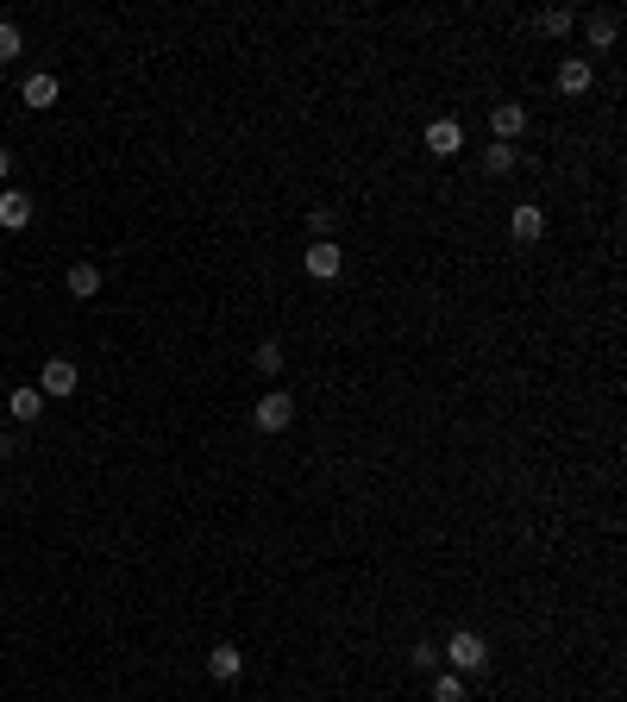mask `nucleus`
Listing matches in <instances>:
<instances>
[{"label":"nucleus","instance_id":"1","mask_svg":"<svg viewBox=\"0 0 627 702\" xmlns=\"http://www.w3.org/2000/svg\"><path fill=\"white\" fill-rule=\"evenodd\" d=\"M439 659H446L458 677H471V671H490V640L477 634V627H458V634L439 646Z\"/></svg>","mask_w":627,"mask_h":702},{"label":"nucleus","instance_id":"2","mask_svg":"<svg viewBox=\"0 0 627 702\" xmlns=\"http://www.w3.org/2000/svg\"><path fill=\"white\" fill-rule=\"evenodd\" d=\"M76 383H82V370L76 364H69V358H44V370H38V395H44V402H57V395H76Z\"/></svg>","mask_w":627,"mask_h":702},{"label":"nucleus","instance_id":"3","mask_svg":"<svg viewBox=\"0 0 627 702\" xmlns=\"http://www.w3.org/2000/svg\"><path fill=\"white\" fill-rule=\"evenodd\" d=\"M251 420H258V433H289V420H295L289 389H270V395H258V408H251Z\"/></svg>","mask_w":627,"mask_h":702},{"label":"nucleus","instance_id":"4","mask_svg":"<svg viewBox=\"0 0 627 702\" xmlns=\"http://www.w3.org/2000/svg\"><path fill=\"white\" fill-rule=\"evenodd\" d=\"M301 264H308V276H314V283H333V276L345 270V251H339L333 239H314V245H308V257H301Z\"/></svg>","mask_w":627,"mask_h":702},{"label":"nucleus","instance_id":"5","mask_svg":"<svg viewBox=\"0 0 627 702\" xmlns=\"http://www.w3.org/2000/svg\"><path fill=\"white\" fill-rule=\"evenodd\" d=\"M540 232H546V207L540 201H521L515 214H508V239H515V245H533Z\"/></svg>","mask_w":627,"mask_h":702},{"label":"nucleus","instance_id":"6","mask_svg":"<svg viewBox=\"0 0 627 702\" xmlns=\"http://www.w3.org/2000/svg\"><path fill=\"white\" fill-rule=\"evenodd\" d=\"M32 214H38V201L26 189H0V226H7V232H26Z\"/></svg>","mask_w":627,"mask_h":702},{"label":"nucleus","instance_id":"7","mask_svg":"<svg viewBox=\"0 0 627 702\" xmlns=\"http://www.w3.org/2000/svg\"><path fill=\"white\" fill-rule=\"evenodd\" d=\"M527 126V107L521 101H496L490 107V132H496V145H515V132Z\"/></svg>","mask_w":627,"mask_h":702},{"label":"nucleus","instance_id":"8","mask_svg":"<svg viewBox=\"0 0 627 702\" xmlns=\"http://www.w3.org/2000/svg\"><path fill=\"white\" fill-rule=\"evenodd\" d=\"M239 671H245V652L232 646V640H220L214 652H207V677H214V684H232Z\"/></svg>","mask_w":627,"mask_h":702},{"label":"nucleus","instance_id":"9","mask_svg":"<svg viewBox=\"0 0 627 702\" xmlns=\"http://www.w3.org/2000/svg\"><path fill=\"white\" fill-rule=\"evenodd\" d=\"M19 95H26V107H32V113L57 107V76H51V69H32V76H26V88H19Z\"/></svg>","mask_w":627,"mask_h":702},{"label":"nucleus","instance_id":"10","mask_svg":"<svg viewBox=\"0 0 627 702\" xmlns=\"http://www.w3.org/2000/svg\"><path fill=\"white\" fill-rule=\"evenodd\" d=\"M458 145H464V126L458 120H433L427 126V151L433 157H458Z\"/></svg>","mask_w":627,"mask_h":702},{"label":"nucleus","instance_id":"11","mask_svg":"<svg viewBox=\"0 0 627 702\" xmlns=\"http://www.w3.org/2000/svg\"><path fill=\"white\" fill-rule=\"evenodd\" d=\"M7 414L19 420V427H32V420L44 414V395H38L32 383H26V389H13V395H7Z\"/></svg>","mask_w":627,"mask_h":702},{"label":"nucleus","instance_id":"12","mask_svg":"<svg viewBox=\"0 0 627 702\" xmlns=\"http://www.w3.org/2000/svg\"><path fill=\"white\" fill-rule=\"evenodd\" d=\"M559 95H590V63L584 57H565L559 63Z\"/></svg>","mask_w":627,"mask_h":702},{"label":"nucleus","instance_id":"13","mask_svg":"<svg viewBox=\"0 0 627 702\" xmlns=\"http://www.w3.org/2000/svg\"><path fill=\"white\" fill-rule=\"evenodd\" d=\"M615 32H621V19H615V13H590V19H584V38L596 44V51H609Z\"/></svg>","mask_w":627,"mask_h":702},{"label":"nucleus","instance_id":"14","mask_svg":"<svg viewBox=\"0 0 627 702\" xmlns=\"http://www.w3.org/2000/svg\"><path fill=\"white\" fill-rule=\"evenodd\" d=\"M69 295H76V301L101 295V270H95V264H69Z\"/></svg>","mask_w":627,"mask_h":702},{"label":"nucleus","instance_id":"15","mask_svg":"<svg viewBox=\"0 0 627 702\" xmlns=\"http://www.w3.org/2000/svg\"><path fill=\"white\" fill-rule=\"evenodd\" d=\"M433 702H464V677L458 671H433Z\"/></svg>","mask_w":627,"mask_h":702},{"label":"nucleus","instance_id":"16","mask_svg":"<svg viewBox=\"0 0 627 702\" xmlns=\"http://www.w3.org/2000/svg\"><path fill=\"white\" fill-rule=\"evenodd\" d=\"M533 26H540V38H565V32H571V13H565V7H546Z\"/></svg>","mask_w":627,"mask_h":702},{"label":"nucleus","instance_id":"17","mask_svg":"<svg viewBox=\"0 0 627 702\" xmlns=\"http://www.w3.org/2000/svg\"><path fill=\"white\" fill-rule=\"evenodd\" d=\"M19 51H26V38H19V26H13V19H0V63H13Z\"/></svg>","mask_w":627,"mask_h":702},{"label":"nucleus","instance_id":"18","mask_svg":"<svg viewBox=\"0 0 627 702\" xmlns=\"http://www.w3.org/2000/svg\"><path fill=\"white\" fill-rule=\"evenodd\" d=\"M483 163H490V176H508V170H515V145H490Z\"/></svg>","mask_w":627,"mask_h":702},{"label":"nucleus","instance_id":"19","mask_svg":"<svg viewBox=\"0 0 627 702\" xmlns=\"http://www.w3.org/2000/svg\"><path fill=\"white\" fill-rule=\"evenodd\" d=\"M258 370H270V377L283 370V345H276V339H264V345H258Z\"/></svg>","mask_w":627,"mask_h":702},{"label":"nucleus","instance_id":"20","mask_svg":"<svg viewBox=\"0 0 627 702\" xmlns=\"http://www.w3.org/2000/svg\"><path fill=\"white\" fill-rule=\"evenodd\" d=\"M408 659H414V665H421V671H439V646H433V640H421V646H414V652H408Z\"/></svg>","mask_w":627,"mask_h":702},{"label":"nucleus","instance_id":"21","mask_svg":"<svg viewBox=\"0 0 627 702\" xmlns=\"http://www.w3.org/2000/svg\"><path fill=\"white\" fill-rule=\"evenodd\" d=\"M13 176V151H0V182H7Z\"/></svg>","mask_w":627,"mask_h":702},{"label":"nucleus","instance_id":"22","mask_svg":"<svg viewBox=\"0 0 627 702\" xmlns=\"http://www.w3.org/2000/svg\"><path fill=\"white\" fill-rule=\"evenodd\" d=\"M13 458V433H0V464H7Z\"/></svg>","mask_w":627,"mask_h":702}]
</instances>
